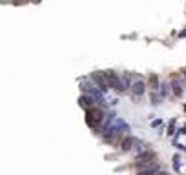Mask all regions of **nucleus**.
Masks as SVG:
<instances>
[{
    "instance_id": "1",
    "label": "nucleus",
    "mask_w": 186,
    "mask_h": 175,
    "mask_svg": "<svg viewBox=\"0 0 186 175\" xmlns=\"http://www.w3.org/2000/svg\"><path fill=\"white\" fill-rule=\"evenodd\" d=\"M146 88H148V84H146L144 79H141V77H133V82H132L130 93H132L133 99H141V97L146 93Z\"/></svg>"
},
{
    "instance_id": "2",
    "label": "nucleus",
    "mask_w": 186,
    "mask_h": 175,
    "mask_svg": "<svg viewBox=\"0 0 186 175\" xmlns=\"http://www.w3.org/2000/svg\"><path fill=\"white\" fill-rule=\"evenodd\" d=\"M170 86H172V93H174L177 99H181V97H183V93H184V89H186L181 73H179V75H174V77L170 79Z\"/></svg>"
},
{
    "instance_id": "3",
    "label": "nucleus",
    "mask_w": 186,
    "mask_h": 175,
    "mask_svg": "<svg viewBox=\"0 0 186 175\" xmlns=\"http://www.w3.org/2000/svg\"><path fill=\"white\" fill-rule=\"evenodd\" d=\"M148 88H150L152 91H159V88H161V79H159L155 73H152V75L148 77Z\"/></svg>"
},
{
    "instance_id": "4",
    "label": "nucleus",
    "mask_w": 186,
    "mask_h": 175,
    "mask_svg": "<svg viewBox=\"0 0 186 175\" xmlns=\"http://www.w3.org/2000/svg\"><path fill=\"white\" fill-rule=\"evenodd\" d=\"M170 91H172V86H170V80H161V88H159V95H161V99L164 100L168 95H170Z\"/></svg>"
},
{
    "instance_id": "5",
    "label": "nucleus",
    "mask_w": 186,
    "mask_h": 175,
    "mask_svg": "<svg viewBox=\"0 0 186 175\" xmlns=\"http://www.w3.org/2000/svg\"><path fill=\"white\" fill-rule=\"evenodd\" d=\"M163 102V99H161V95L157 93V91H152V104L153 106H159Z\"/></svg>"
},
{
    "instance_id": "6",
    "label": "nucleus",
    "mask_w": 186,
    "mask_h": 175,
    "mask_svg": "<svg viewBox=\"0 0 186 175\" xmlns=\"http://www.w3.org/2000/svg\"><path fill=\"white\" fill-rule=\"evenodd\" d=\"M181 164H183L181 155H179V153H175V155H174V168H175L177 172H181Z\"/></svg>"
},
{
    "instance_id": "7",
    "label": "nucleus",
    "mask_w": 186,
    "mask_h": 175,
    "mask_svg": "<svg viewBox=\"0 0 186 175\" xmlns=\"http://www.w3.org/2000/svg\"><path fill=\"white\" fill-rule=\"evenodd\" d=\"M181 77H183V82H184V86H186V68L181 69Z\"/></svg>"
},
{
    "instance_id": "8",
    "label": "nucleus",
    "mask_w": 186,
    "mask_h": 175,
    "mask_svg": "<svg viewBox=\"0 0 186 175\" xmlns=\"http://www.w3.org/2000/svg\"><path fill=\"white\" fill-rule=\"evenodd\" d=\"M161 124H163V121H161V119H157V121H153V122H152V126H153V128H157V126H161Z\"/></svg>"
}]
</instances>
